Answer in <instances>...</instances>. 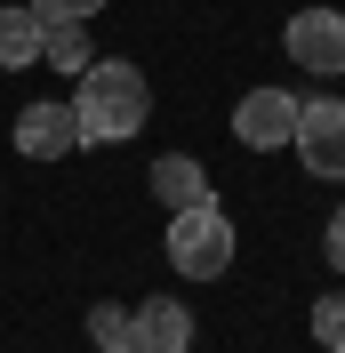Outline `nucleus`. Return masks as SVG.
Segmentation results:
<instances>
[{"label": "nucleus", "mask_w": 345, "mask_h": 353, "mask_svg": "<svg viewBox=\"0 0 345 353\" xmlns=\"http://www.w3.org/2000/svg\"><path fill=\"white\" fill-rule=\"evenodd\" d=\"M72 121H81V137H97V145H121V137H137L145 129V112H152V88H145V72L129 65V57H88L81 72H72Z\"/></svg>", "instance_id": "f257e3e1"}, {"label": "nucleus", "mask_w": 345, "mask_h": 353, "mask_svg": "<svg viewBox=\"0 0 345 353\" xmlns=\"http://www.w3.org/2000/svg\"><path fill=\"white\" fill-rule=\"evenodd\" d=\"M169 265H177V273H193V281L233 273V217H225L217 201L169 209Z\"/></svg>", "instance_id": "f03ea898"}, {"label": "nucleus", "mask_w": 345, "mask_h": 353, "mask_svg": "<svg viewBox=\"0 0 345 353\" xmlns=\"http://www.w3.org/2000/svg\"><path fill=\"white\" fill-rule=\"evenodd\" d=\"M289 65L313 81H345V8H297L289 17Z\"/></svg>", "instance_id": "7ed1b4c3"}, {"label": "nucleus", "mask_w": 345, "mask_h": 353, "mask_svg": "<svg viewBox=\"0 0 345 353\" xmlns=\"http://www.w3.org/2000/svg\"><path fill=\"white\" fill-rule=\"evenodd\" d=\"M289 145H297V161L313 176H345V97H313V105H297Z\"/></svg>", "instance_id": "20e7f679"}, {"label": "nucleus", "mask_w": 345, "mask_h": 353, "mask_svg": "<svg viewBox=\"0 0 345 353\" xmlns=\"http://www.w3.org/2000/svg\"><path fill=\"white\" fill-rule=\"evenodd\" d=\"M17 145H24L32 161H65L72 145H88V137H81V121H72L65 97H41V105L17 112Z\"/></svg>", "instance_id": "39448f33"}, {"label": "nucleus", "mask_w": 345, "mask_h": 353, "mask_svg": "<svg viewBox=\"0 0 345 353\" xmlns=\"http://www.w3.org/2000/svg\"><path fill=\"white\" fill-rule=\"evenodd\" d=\"M289 129H297V97H289V88H257V97H241V112H233V137L249 153L289 145Z\"/></svg>", "instance_id": "423d86ee"}, {"label": "nucleus", "mask_w": 345, "mask_h": 353, "mask_svg": "<svg viewBox=\"0 0 345 353\" xmlns=\"http://www.w3.org/2000/svg\"><path fill=\"white\" fill-rule=\"evenodd\" d=\"M129 345L137 353H193V313L177 305V297H145L129 313Z\"/></svg>", "instance_id": "0eeeda50"}, {"label": "nucleus", "mask_w": 345, "mask_h": 353, "mask_svg": "<svg viewBox=\"0 0 345 353\" xmlns=\"http://www.w3.org/2000/svg\"><path fill=\"white\" fill-rule=\"evenodd\" d=\"M152 201H161V209H193V201H209V169H201L193 153H161V161H152Z\"/></svg>", "instance_id": "6e6552de"}, {"label": "nucleus", "mask_w": 345, "mask_h": 353, "mask_svg": "<svg viewBox=\"0 0 345 353\" xmlns=\"http://www.w3.org/2000/svg\"><path fill=\"white\" fill-rule=\"evenodd\" d=\"M24 65H41V17L0 0V72H24Z\"/></svg>", "instance_id": "1a4fd4ad"}, {"label": "nucleus", "mask_w": 345, "mask_h": 353, "mask_svg": "<svg viewBox=\"0 0 345 353\" xmlns=\"http://www.w3.org/2000/svg\"><path fill=\"white\" fill-rule=\"evenodd\" d=\"M41 57L57 72H81L88 65V32H81V24H41Z\"/></svg>", "instance_id": "9d476101"}, {"label": "nucleus", "mask_w": 345, "mask_h": 353, "mask_svg": "<svg viewBox=\"0 0 345 353\" xmlns=\"http://www.w3.org/2000/svg\"><path fill=\"white\" fill-rule=\"evenodd\" d=\"M313 337H322V353H345V289L313 305Z\"/></svg>", "instance_id": "9b49d317"}, {"label": "nucleus", "mask_w": 345, "mask_h": 353, "mask_svg": "<svg viewBox=\"0 0 345 353\" xmlns=\"http://www.w3.org/2000/svg\"><path fill=\"white\" fill-rule=\"evenodd\" d=\"M24 8H32L41 24H88L97 8H105V0H24Z\"/></svg>", "instance_id": "f8f14e48"}, {"label": "nucleus", "mask_w": 345, "mask_h": 353, "mask_svg": "<svg viewBox=\"0 0 345 353\" xmlns=\"http://www.w3.org/2000/svg\"><path fill=\"white\" fill-rule=\"evenodd\" d=\"M88 337H97V353L129 345V313H121V305H88Z\"/></svg>", "instance_id": "ddd939ff"}, {"label": "nucleus", "mask_w": 345, "mask_h": 353, "mask_svg": "<svg viewBox=\"0 0 345 353\" xmlns=\"http://www.w3.org/2000/svg\"><path fill=\"white\" fill-rule=\"evenodd\" d=\"M322 249H329V265H337V273H345V209H337V217H329V233H322Z\"/></svg>", "instance_id": "4468645a"}, {"label": "nucleus", "mask_w": 345, "mask_h": 353, "mask_svg": "<svg viewBox=\"0 0 345 353\" xmlns=\"http://www.w3.org/2000/svg\"><path fill=\"white\" fill-rule=\"evenodd\" d=\"M105 353H137V345H105Z\"/></svg>", "instance_id": "2eb2a0df"}]
</instances>
